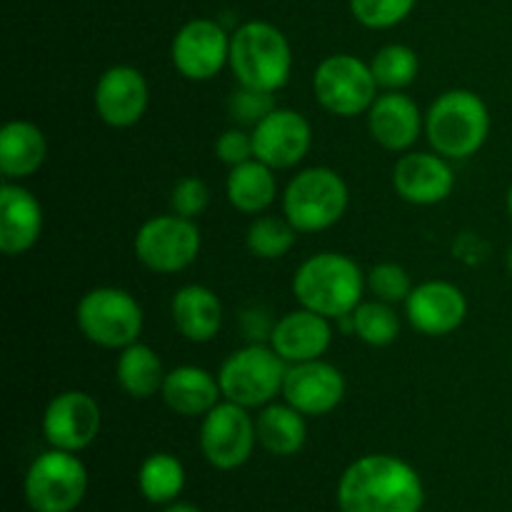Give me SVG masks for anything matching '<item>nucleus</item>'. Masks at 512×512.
<instances>
[{
  "instance_id": "f257e3e1",
  "label": "nucleus",
  "mask_w": 512,
  "mask_h": 512,
  "mask_svg": "<svg viewBox=\"0 0 512 512\" xmlns=\"http://www.w3.org/2000/svg\"><path fill=\"white\" fill-rule=\"evenodd\" d=\"M425 488L418 470L395 455H363L338 483L340 512H420Z\"/></svg>"
},
{
  "instance_id": "f03ea898",
  "label": "nucleus",
  "mask_w": 512,
  "mask_h": 512,
  "mask_svg": "<svg viewBox=\"0 0 512 512\" xmlns=\"http://www.w3.org/2000/svg\"><path fill=\"white\" fill-rule=\"evenodd\" d=\"M368 290L365 273L350 255L323 250L298 265L293 275V295L300 308L343 320L363 303Z\"/></svg>"
},
{
  "instance_id": "7ed1b4c3",
  "label": "nucleus",
  "mask_w": 512,
  "mask_h": 512,
  "mask_svg": "<svg viewBox=\"0 0 512 512\" xmlns=\"http://www.w3.org/2000/svg\"><path fill=\"white\" fill-rule=\"evenodd\" d=\"M228 68L238 85L275 95L293 75L290 40L268 20H248L230 33Z\"/></svg>"
},
{
  "instance_id": "20e7f679",
  "label": "nucleus",
  "mask_w": 512,
  "mask_h": 512,
  "mask_svg": "<svg viewBox=\"0 0 512 512\" xmlns=\"http://www.w3.org/2000/svg\"><path fill=\"white\" fill-rule=\"evenodd\" d=\"M490 135V110L475 90L453 88L425 110V138L448 160H468L480 153Z\"/></svg>"
},
{
  "instance_id": "39448f33",
  "label": "nucleus",
  "mask_w": 512,
  "mask_h": 512,
  "mask_svg": "<svg viewBox=\"0 0 512 512\" xmlns=\"http://www.w3.org/2000/svg\"><path fill=\"white\" fill-rule=\"evenodd\" d=\"M348 203V183L328 165L300 170L283 190V215L298 233H323L333 228L343 220Z\"/></svg>"
},
{
  "instance_id": "423d86ee",
  "label": "nucleus",
  "mask_w": 512,
  "mask_h": 512,
  "mask_svg": "<svg viewBox=\"0 0 512 512\" xmlns=\"http://www.w3.org/2000/svg\"><path fill=\"white\" fill-rule=\"evenodd\" d=\"M288 363L263 343H250L233 350L218 370L223 398L248 410H260L283 395Z\"/></svg>"
},
{
  "instance_id": "0eeeda50",
  "label": "nucleus",
  "mask_w": 512,
  "mask_h": 512,
  "mask_svg": "<svg viewBox=\"0 0 512 512\" xmlns=\"http://www.w3.org/2000/svg\"><path fill=\"white\" fill-rule=\"evenodd\" d=\"M75 323L93 345L123 350L140 340L145 315L143 305L135 300L133 293L115 285H100L78 300Z\"/></svg>"
},
{
  "instance_id": "6e6552de",
  "label": "nucleus",
  "mask_w": 512,
  "mask_h": 512,
  "mask_svg": "<svg viewBox=\"0 0 512 512\" xmlns=\"http://www.w3.org/2000/svg\"><path fill=\"white\" fill-rule=\"evenodd\" d=\"M313 95L323 110L338 118H358L380 95L370 63L353 53H335L320 60L313 73Z\"/></svg>"
},
{
  "instance_id": "1a4fd4ad",
  "label": "nucleus",
  "mask_w": 512,
  "mask_h": 512,
  "mask_svg": "<svg viewBox=\"0 0 512 512\" xmlns=\"http://www.w3.org/2000/svg\"><path fill=\"white\" fill-rule=\"evenodd\" d=\"M200 248H203V235L198 223L175 213L148 218L133 240L138 263L158 275L188 270L198 260Z\"/></svg>"
},
{
  "instance_id": "9d476101",
  "label": "nucleus",
  "mask_w": 512,
  "mask_h": 512,
  "mask_svg": "<svg viewBox=\"0 0 512 512\" xmlns=\"http://www.w3.org/2000/svg\"><path fill=\"white\" fill-rule=\"evenodd\" d=\"M88 493V470L68 450L50 448L30 463L25 500L33 512H73Z\"/></svg>"
},
{
  "instance_id": "9b49d317",
  "label": "nucleus",
  "mask_w": 512,
  "mask_h": 512,
  "mask_svg": "<svg viewBox=\"0 0 512 512\" xmlns=\"http://www.w3.org/2000/svg\"><path fill=\"white\" fill-rule=\"evenodd\" d=\"M258 433L250 410L230 400H220L200 423V450L218 470H238L253 455Z\"/></svg>"
},
{
  "instance_id": "f8f14e48",
  "label": "nucleus",
  "mask_w": 512,
  "mask_h": 512,
  "mask_svg": "<svg viewBox=\"0 0 512 512\" xmlns=\"http://www.w3.org/2000/svg\"><path fill=\"white\" fill-rule=\"evenodd\" d=\"M170 60L185 80L208 83L228 68L230 33L218 20H188L170 43Z\"/></svg>"
},
{
  "instance_id": "ddd939ff",
  "label": "nucleus",
  "mask_w": 512,
  "mask_h": 512,
  "mask_svg": "<svg viewBox=\"0 0 512 512\" xmlns=\"http://www.w3.org/2000/svg\"><path fill=\"white\" fill-rule=\"evenodd\" d=\"M40 428L50 448L80 453L100 435L103 413L98 400L85 390H63L45 405Z\"/></svg>"
},
{
  "instance_id": "4468645a",
  "label": "nucleus",
  "mask_w": 512,
  "mask_h": 512,
  "mask_svg": "<svg viewBox=\"0 0 512 512\" xmlns=\"http://www.w3.org/2000/svg\"><path fill=\"white\" fill-rule=\"evenodd\" d=\"M250 133H253L255 158L263 160L273 170L300 165L313 145L310 120L300 110L283 108V105L270 110L255 128H250Z\"/></svg>"
},
{
  "instance_id": "2eb2a0df",
  "label": "nucleus",
  "mask_w": 512,
  "mask_h": 512,
  "mask_svg": "<svg viewBox=\"0 0 512 512\" xmlns=\"http://www.w3.org/2000/svg\"><path fill=\"white\" fill-rule=\"evenodd\" d=\"M403 305L410 328L428 338H445L455 333L470 310L465 293L450 280H425L415 285Z\"/></svg>"
},
{
  "instance_id": "dca6fc26",
  "label": "nucleus",
  "mask_w": 512,
  "mask_h": 512,
  "mask_svg": "<svg viewBox=\"0 0 512 512\" xmlns=\"http://www.w3.org/2000/svg\"><path fill=\"white\" fill-rule=\"evenodd\" d=\"M150 103V85L135 65H113L98 78L93 105L108 128H133Z\"/></svg>"
},
{
  "instance_id": "f3484780",
  "label": "nucleus",
  "mask_w": 512,
  "mask_h": 512,
  "mask_svg": "<svg viewBox=\"0 0 512 512\" xmlns=\"http://www.w3.org/2000/svg\"><path fill=\"white\" fill-rule=\"evenodd\" d=\"M345 375L328 360H308V363L288 365L283 383V400L293 405L305 418L328 415L343 403Z\"/></svg>"
},
{
  "instance_id": "a211bd4d",
  "label": "nucleus",
  "mask_w": 512,
  "mask_h": 512,
  "mask_svg": "<svg viewBox=\"0 0 512 512\" xmlns=\"http://www.w3.org/2000/svg\"><path fill=\"white\" fill-rule=\"evenodd\" d=\"M393 190L410 205H438L453 195L455 170L435 150H408L393 165Z\"/></svg>"
},
{
  "instance_id": "6ab92c4d",
  "label": "nucleus",
  "mask_w": 512,
  "mask_h": 512,
  "mask_svg": "<svg viewBox=\"0 0 512 512\" xmlns=\"http://www.w3.org/2000/svg\"><path fill=\"white\" fill-rule=\"evenodd\" d=\"M365 115L370 138L388 153H408L425 133V113L403 90H383Z\"/></svg>"
},
{
  "instance_id": "aec40b11",
  "label": "nucleus",
  "mask_w": 512,
  "mask_h": 512,
  "mask_svg": "<svg viewBox=\"0 0 512 512\" xmlns=\"http://www.w3.org/2000/svg\"><path fill=\"white\" fill-rule=\"evenodd\" d=\"M270 348L288 365L308 363L323 358L333 343V325L325 315L308 308H298L275 320L273 333L268 338Z\"/></svg>"
},
{
  "instance_id": "412c9836",
  "label": "nucleus",
  "mask_w": 512,
  "mask_h": 512,
  "mask_svg": "<svg viewBox=\"0 0 512 512\" xmlns=\"http://www.w3.org/2000/svg\"><path fill=\"white\" fill-rule=\"evenodd\" d=\"M43 235V205L20 183L0 185V250L18 258L33 250Z\"/></svg>"
},
{
  "instance_id": "4be33fe9",
  "label": "nucleus",
  "mask_w": 512,
  "mask_h": 512,
  "mask_svg": "<svg viewBox=\"0 0 512 512\" xmlns=\"http://www.w3.org/2000/svg\"><path fill=\"white\" fill-rule=\"evenodd\" d=\"M175 330L190 343H210L223 328V303L208 285L190 283L175 290L170 300Z\"/></svg>"
},
{
  "instance_id": "5701e85b",
  "label": "nucleus",
  "mask_w": 512,
  "mask_h": 512,
  "mask_svg": "<svg viewBox=\"0 0 512 512\" xmlns=\"http://www.w3.org/2000/svg\"><path fill=\"white\" fill-rule=\"evenodd\" d=\"M160 398L173 413L183 418H203L223 400L218 375L198 365H178L165 375Z\"/></svg>"
},
{
  "instance_id": "b1692460",
  "label": "nucleus",
  "mask_w": 512,
  "mask_h": 512,
  "mask_svg": "<svg viewBox=\"0 0 512 512\" xmlns=\"http://www.w3.org/2000/svg\"><path fill=\"white\" fill-rule=\"evenodd\" d=\"M48 158V138L30 120H8L0 130V173L5 180L30 178Z\"/></svg>"
},
{
  "instance_id": "393cba45",
  "label": "nucleus",
  "mask_w": 512,
  "mask_h": 512,
  "mask_svg": "<svg viewBox=\"0 0 512 512\" xmlns=\"http://www.w3.org/2000/svg\"><path fill=\"white\" fill-rule=\"evenodd\" d=\"M228 203L243 215H263L278 198V178L270 165L253 158L230 168L225 178Z\"/></svg>"
},
{
  "instance_id": "a878e982",
  "label": "nucleus",
  "mask_w": 512,
  "mask_h": 512,
  "mask_svg": "<svg viewBox=\"0 0 512 512\" xmlns=\"http://www.w3.org/2000/svg\"><path fill=\"white\" fill-rule=\"evenodd\" d=\"M255 433L263 450L278 458H290L298 455L305 448L308 440V423L300 410H295L290 403H268L260 408L255 418Z\"/></svg>"
},
{
  "instance_id": "bb28decb",
  "label": "nucleus",
  "mask_w": 512,
  "mask_h": 512,
  "mask_svg": "<svg viewBox=\"0 0 512 512\" xmlns=\"http://www.w3.org/2000/svg\"><path fill=\"white\" fill-rule=\"evenodd\" d=\"M165 375L168 370L150 345L138 340L120 350L118 363H115V378L133 400H148L158 395L163 390Z\"/></svg>"
},
{
  "instance_id": "cd10ccee",
  "label": "nucleus",
  "mask_w": 512,
  "mask_h": 512,
  "mask_svg": "<svg viewBox=\"0 0 512 512\" xmlns=\"http://www.w3.org/2000/svg\"><path fill=\"white\" fill-rule=\"evenodd\" d=\"M138 488L148 503H175L185 488V468L175 455L153 453L143 460L138 470Z\"/></svg>"
},
{
  "instance_id": "c85d7f7f",
  "label": "nucleus",
  "mask_w": 512,
  "mask_h": 512,
  "mask_svg": "<svg viewBox=\"0 0 512 512\" xmlns=\"http://www.w3.org/2000/svg\"><path fill=\"white\" fill-rule=\"evenodd\" d=\"M350 330L370 348H388L400 338V315L383 300H363L350 313Z\"/></svg>"
},
{
  "instance_id": "c756f323",
  "label": "nucleus",
  "mask_w": 512,
  "mask_h": 512,
  "mask_svg": "<svg viewBox=\"0 0 512 512\" xmlns=\"http://www.w3.org/2000/svg\"><path fill=\"white\" fill-rule=\"evenodd\" d=\"M295 240H298V230L288 218H278V215H255L253 223L248 225L245 233V245H248L250 255L258 260H280L293 250Z\"/></svg>"
},
{
  "instance_id": "7c9ffc66",
  "label": "nucleus",
  "mask_w": 512,
  "mask_h": 512,
  "mask_svg": "<svg viewBox=\"0 0 512 512\" xmlns=\"http://www.w3.org/2000/svg\"><path fill=\"white\" fill-rule=\"evenodd\" d=\"M370 70H373L380 90H405L418 78L420 58L410 45L388 43L375 50Z\"/></svg>"
},
{
  "instance_id": "2f4dec72",
  "label": "nucleus",
  "mask_w": 512,
  "mask_h": 512,
  "mask_svg": "<svg viewBox=\"0 0 512 512\" xmlns=\"http://www.w3.org/2000/svg\"><path fill=\"white\" fill-rule=\"evenodd\" d=\"M418 0H350V13L363 28L388 30L413 13Z\"/></svg>"
},
{
  "instance_id": "473e14b6",
  "label": "nucleus",
  "mask_w": 512,
  "mask_h": 512,
  "mask_svg": "<svg viewBox=\"0 0 512 512\" xmlns=\"http://www.w3.org/2000/svg\"><path fill=\"white\" fill-rule=\"evenodd\" d=\"M365 283H368L370 295L383 303L398 305L408 300L413 293V280H410L408 270L398 263H378L365 273Z\"/></svg>"
},
{
  "instance_id": "72a5a7b5",
  "label": "nucleus",
  "mask_w": 512,
  "mask_h": 512,
  "mask_svg": "<svg viewBox=\"0 0 512 512\" xmlns=\"http://www.w3.org/2000/svg\"><path fill=\"white\" fill-rule=\"evenodd\" d=\"M275 95L263 93V90L245 88L238 85V90H233L228 98V113L235 120V125L240 128H255L270 110H275Z\"/></svg>"
},
{
  "instance_id": "f704fd0d",
  "label": "nucleus",
  "mask_w": 512,
  "mask_h": 512,
  "mask_svg": "<svg viewBox=\"0 0 512 512\" xmlns=\"http://www.w3.org/2000/svg\"><path fill=\"white\" fill-rule=\"evenodd\" d=\"M210 205V188L205 180L195 175H185L170 190V213L183 215V218L198 220Z\"/></svg>"
},
{
  "instance_id": "c9c22d12",
  "label": "nucleus",
  "mask_w": 512,
  "mask_h": 512,
  "mask_svg": "<svg viewBox=\"0 0 512 512\" xmlns=\"http://www.w3.org/2000/svg\"><path fill=\"white\" fill-rule=\"evenodd\" d=\"M215 158L228 165V168H235V165L245 163V160H253V133L240 128V125L223 130L218 135V140H215Z\"/></svg>"
},
{
  "instance_id": "e433bc0d",
  "label": "nucleus",
  "mask_w": 512,
  "mask_h": 512,
  "mask_svg": "<svg viewBox=\"0 0 512 512\" xmlns=\"http://www.w3.org/2000/svg\"><path fill=\"white\" fill-rule=\"evenodd\" d=\"M163 512H200V510L190 503H170Z\"/></svg>"
},
{
  "instance_id": "4c0bfd02",
  "label": "nucleus",
  "mask_w": 512,
  "mask_h": 512,
  "mask_svg": "<svg viewBox=\"0 0 512 512\" xmlns=\"http://www.w3.org/2000/svg\"><path fill=\"white\" fill-rule=\"evenodd\" d=\"M508 213H510V218H512V185H510V190H508Z\"/></svg>"
},
{
  "instance_id": "58836bf2",
  "label": "nucleus",
  "mask_w": 512,
  "mask_h": 512,
  "mask_svg": "<svg viewBox=\"0 0 512 512\" xmlns=\"http://www.w3.org/2000/svg\"><path fill=\"white\" fill-rule=\"evenodd\" d=\"M508 270H510V275H512V245H510V250H508Z\"/></svg>"
}]
</instances>
